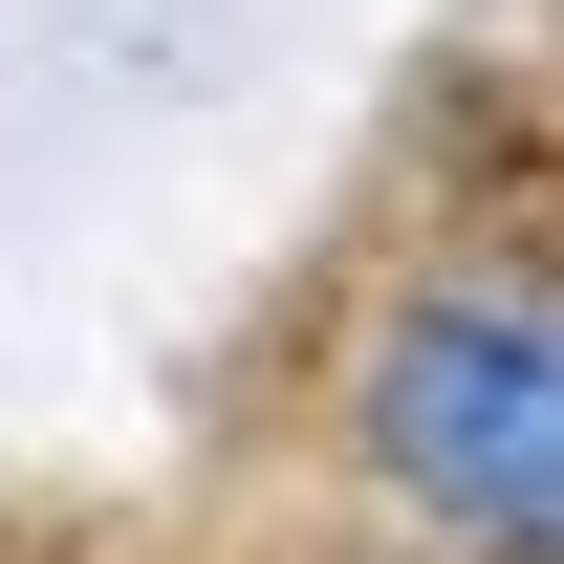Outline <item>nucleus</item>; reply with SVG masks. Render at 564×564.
Returning a JSON list of instances; mask_svg holds the SVG:
<instances>
[{"label":"nucleus","mask_w":564,"mask_h":564,"mask_svg":"<svg viewBox=\"0 0 564 564\" xmlns=\"http://www.w3.org/2000/svg\"><path fill=\"white\" fill-rule=\"evenodd\" d=\"M369 456L478 521V543H564V326H499V304H413L369 348Z\"/></svg>","instance_id":"1"}]
</instances>
